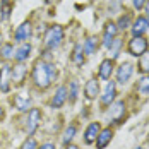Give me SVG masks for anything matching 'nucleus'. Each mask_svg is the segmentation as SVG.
I'll list each match as a JSON object with an SVG mask.
<instances>
[{
  "mask_svg": "<svg viewBox=\"0 0 149 149\" xmlns=\"http://www.w3.org/2000/svg\"><path fill=\"white\" fill-rule=\"evenodd\" d=\"M57 77V69L53 63H46L43 60L36 62L33 67V82L36 88L40 89H46L50 88V84L55 81Z\"/></svg>",
  "mask_w": 149,
  "mask_h": 149,
  "instance_id": "f257e3e1",
  "label": "nucleus"
},
{
  "mask_svg": "<svg viewBox=\"0 0 149 149\" xmlns=\"http://www.w3.org/2000/svg\"><path fill=\"white\" fill-rule=\"evenodd\" d=\"M62 40H63V28L55 24V26H50L45 33V46L50 50H55L62 45Z\"/></svg>",
  "mask_w": 149,
  "mask_h": 149,
  "instance_id": "f03ea898",
  "label": "nucleus"
},
{
  "mask_svg": "<svg viewBox=\"0 0 149 149\" xmlns=\"http://www.w3.org/2000/svg\"><path fill=\"white\" fill-rule=\"evenodd\" d=\"M148 52V41L146 38L142 36H134L130 41H129V53L132 57H141L142 53Z\"/></svg>",
  "mask_w": 149,
  "mask_h": 149,
  "instance_id": "7ed1b4c3",
  "label": "nucleus"
},
{
  "mask_svg": "<svg viewBox=\"0 0 149 149\" xmlns=\"http://www.w3.org/2000/svg\"><path fill=\"white\" fill-rule=\"evenodd\" d=\"M40 122H41V111L38 108H31L29 113H28V120H26V132H28V135H33L36 132Z\"/></svg>",
  "mask_w": 149,
  "mask_h": 149,
  "instance_id": "20e7f679",
  "label": "nucleus"
},
{
  "mask_svg": "<svg viewBox=\"0 0 149 149\" xmlns=\"http://www.w3.org/2000/svg\"><path fill=\"white\" fill-rule=\"evenodd\" d=\"M106 115L113 123H120V120L125 115V103L123 101H115L113 104H110V110H108Z\"/></svg>",
  "mask_w": 149,
  "mask_h": 149,
  "instance_id": "39448f33",
  "label": "nucleus"
},
{
  "mask_svg": "<svg viewBox=\"0 0 149 149\" xmlns=\"http://www.w3.org/2000/svg\"><path fill=\"white\" fill-rule=\"evenodd\" d=\"M132 74H134V65L130 62H123L118 67V70H117V81L120 84H127L130 81Z\"/></svg>",
  "mask_w": 149,
  "mask_h": 149,
  "instance_id": "423d86ee",
  "label": "nucleus"
},
{
  "mask_svg": "<svg viewBox=\"0 0 149 149\" xmlns=\"http://www.w3.org/2000/svg\"><path fill=\"white\" fill-rule=\"evenodd\" d=\"M117 24H113V22H106L104 24V29H103V45L106 48H110V45L113 43V40L117 38Z\"/></svg>",
  "mask_w": 149,
  "mask_h": 149,
  "instance_id": "0eeeda50",
  "label": "nucleus"
},
{
  "mask_svg": "<svg viewBox=\"0 0 149 149\" xmlns=\"http://www.w3.org/2000/svg\"><path fill=\"white\" fill-rule=\"evenodd\" d=\"M115 94H117V86H115V82H113V81H108L106 86H104V89H103V94H101V103H103V106L111 104V101L115 100Z\"/></svg>",
  "mask_w": 149,
  "mask_h": 149,
  "instance_id": "6e6552de",
  "label": "nucleus"
},
{
  "mask_svg": "<svg viewBox=\"0 0 149 149\" xmlns=\"http://www.w3.org/2000/svg\"><path fill=\"white\" fill-rule=\"evenodd\" d=\"M31 36V22H22L14 33V41L15 43H22Z\"/></svg>",
  "mask_w": 149,
  "mask_h": 149,
  "instance_id": "1a4fd4ad",
  "label": "nucleus"
},
{
  "mask_svg": "<svg viewBox=\"0 0 149 149\" xmlns=\"http://www.w3.org/2000/svg\"><path fill=\"white\" fill-rule=\"evenodd\" d=\"M111 139H113V130H111V129H103V130H100V134L96 137V148L104 149L110 144Z\"/></svg>",
  "mask_w": 149,
  "mask_h": 149,
  "instance_id": "9d476101",
  "label": "nucleus"
},
{
  "mask_svg": "<svg viewBox=\"0 0 149 149\" xmlns=\"http://www.w3.org/2000/svg\"><path fill=\"white\" fill-rule=\"evenodd\" d=\"M100 130H101V127H100L98 122L89 123L88 129H86V132H84V142H86V144H93V142L96 141L98 134H100Z\"/></svg>",
  "mask_w": 149,
  "mask_h": 149,
  "instance_id": "9b49d317",
  "label": "nucleus"
},
{
  "mask_svg": "<svg viewBox=\"0 0 149 149\" xmlns=\"http://www.w3.org/2000/svg\"><path fill=\"white\" fill-rule=\"evenodd\" d=\"M67 101V88L65 86H60L58 89L55 91V96H53V100H52V108H62L63 103Z\"/></svg>",
  "mask_w": 149,
  "mask_h": 149,
  "instance_id": "f8f14e48",
  "label": "nucleus"
},
{
  "mask_svg": "<svg viewBox=\"0 0 149 149\" xmlns=\"http://www.w3.org/2000/svg\"><path fill=\"white\" fill-rule=\"evenodd\" d=\"M10 81H12V77H10V69L5 65V67L0 70V91H2V93H9V89H10Z\"/></svg>",
  "mask_w": 149,
  "mask_h": 149,
  "instance_id": "ddd939ff",
  "label": "nucleus"
},
{
  "mask_svg": "<svg viewBox=\"0 0 149 149\" xmlns=\"http://www.w3.org/2000/svg\"><path fill=\"white\" fill-rule=\"evenodd\" d=\"M149 29V21L146 17H137L134 24H132V34L134 36H142Z\"/></svg>",
  "mask_w": 149,
  "mask_h": 149,
  "instance_id": "4468645a",
  "label": "nucleus"
},
{
  "mask_svg": "<svg viewBox=\"0 0 149 149\" xmlns=\"http://www.w3.org/2000/svg\"><path fill=\"white\" fill-rule=\"evenodd\" d=\"M98 93H100V84H98V81H96V79H89V81L86 82V86H84V94H86V98H88V100H94V98L98 96Z\"/></svg>",
  "mask_w": 149,
  "mask_h": 149,
  "instance_id": "2eb2a0df",
  "label": "nucleus"
},
{
  "mask_svg": "<svg viewBox=\"0 0 149 149\" xmlns=\"http://www.w3.org/2000/svg\"><path fill=\"white\" fill-rule=\"evenodd\" d=\"M111 72H113V60L111 58L103 60L101 65H100V79H103V81H110Z\"/></svg>",
  "mask_w": 149,
  "mask_h": 149,
  "instance_id": "dca6fc26",
  "label": "nucleus"
},
{
  "mask_svg": "<svg viewBox=\"0 0 149 149\" xmlns=\"http://www.w3.org/2000/svg\"><path fill=\"white\" fill-rule=\"evenodd\" d=\"M26 72H28V69L21 63V65H15L14 69L10 70V77H12V82H15V84H21L22 81H24V75H26Z\"/></svg>",
  "mask_w": 149,
  "mask_h": 149,
  "instance_id": "f3484780",
  "label": "nucleus"
},
{
  "mask_svg": "<svg viewBox=\"0 0 149 149\" xmlns=\"http://www.w3.org/2000/svg\"><path fill=\"white\" fill-rule=\"evenodd\" d=\"M31 55V45L29 43H24V45H21L19 48H17V52L14 53V58L17 60V62H24V60H28Z\"/></svg>",
  "mask_w": 149,
  "mask_h": 149,
  "instance_id": "a211bd4d",
  "label": "nucleus"
},
{
  "mask_svg": "<svg viewBox=\"0 0 149 149\" xmlns=\"http://www.w3.org/2000/svg\"><path fill=\"white\" fill-rule=\"evenodd\" d=\"M31 104V98L29 96H24V94H15L14 98V106L19 111H26Z\"/></svg>",
  "mask_w": 149,
  "mask_h": 149,
  "instance_id": "6ab92c4d",
  "label": "nucleus"
},
{
  "mask_svg": "<svg viewBox=\"0 0 149 149\" xmlns=\"http://www.w3.org/2000/svg\"><path fill=\"white\" fill-rule=\"evenodd\" d=\"M96 48H98V40H96V38H93V36L88 38V40L84 41V46H82L84 53H88V55H93Z\"/></svg>",
  "mask_w": 149,
  "mask_h": 149,
  "instance_id": "aec40b11",
  "label": "nucleus"
},
{
  "mask_svg": "<svg viewBox=\"0 0 149 149\" xmlns=\"http://www.w3.org/2000/svg\"><path fill=\"white\" fill-rule=\"evenodd\" d=\"M82 45H75L74 46V53H72V60L75 62V65H82L84 63V55H82Z\"/></svg>",
  "mask_w": 149,
  "mask_h": 149,
  "instance_id": "412c9836",
  "label": "nucleus"
},
{
  "mask_svg": "<svg viewBox=\"0 0 149 149\" xmlns=\"http://www.w3.org/2000/svg\"><path fill=\"white\" fill-rule=\"evenodd\" d=\"M120 48H122V40H118V38H115L113 40V43L110 45V53H111V60H115L117 57L120 55Z\"/></svg>",
  "mask_w": 149,
  "mask_h": 149,
  "instance_id": "4be33fe9",
  "label": "nucleus"
},
{
  "mask_svg": "<svg viewBox=\"0 0 149 149\" xmlns=\"http://www.w3.org/2000/svg\"><path fill=\"white\" fill-rule=\"evenodd\" d=\"M139 70H141L142 74L149 72V50L146 52V53H142V55H141V62H139Z\"/></svg>",
  "mask_w": 149,
  "mask_h": 149,
  "instance_id": "5701e85b",
  "label": "nucleus"
},
{
  "mask_svg": "<svg viewBox=\"0 0 149 149\" xmlns=\"http://www.w3.org/2000/svg\"><path fill=\"white\" fill-rule=\"evenodd\" d=\"M137 91L142 93V94H149V75H144L139 84H137Z\"/></svg>",
  "mask_w": 149,
  "mask_h": 149,
  "instance_id": "b1692460",
  "label": "nucleus"
},
{
  "mask_svg": "<svg viewBox=\"0 0 149 149\" xmlns=\"http://www.w3.org/2000/svg\"><path fill=\"white\" fill-rule=\"evenodd\" d=\"M75 137V125H69L67 129H65V132H63V144H69L72 139Z\"/></svg>",
  "mask_w": 149,
  "mask_h": 149,
  "instance_id": "393cba45",
  "label": "nucleus"
},
{
  "mask_svg": "<svg viewBox=\"0 0 149 149\" xmlns=\"http://www.w3.org/2000/svg\"><path fill=\"white\" fill-rule=\"evenodd\" d=\"M130 21H132V15L129 14V12H125L123 15H120V19H118V29H127V28L130 26Z\"/></svg>",
  "mask_w": 149,
  "mask_h": 149,
  "instance_id": "a878e982",
  "label": "nucleus"
},
{
  "mask_svg": "<svg viewBox=\"0 0 149 149\" xmlns=\"http://www.w3.org/2000/svg\"><path fill=\"white\" fill-rule=\"evenodd\" d=\"M12 52H14L12 45H9V43H7V45L2 46V50H0V55H2V58H3V60H10L12 57H14V53H12Z\"/></svg>",
  "mask_w": 149,
  "mask_h": 149,
  "instance_id": "bb28decb",
  "label": "nucleus"
},
{
  "mask_svg": "<svg viewBox=\"0 0 149 149\" xmlns=\"http://www.w3.org/2000/svg\"><path fill=\"white\" fill-rule=\"evenodd\" d=\"M9 14H10V3H9V0H3V3H2V19L3 21L9 19Z\"/></svg>",
  "mask_w": 149,
  "mask_h": 149,
  "instance_id": "cd10ccee",
  "label": "nucleus"
},
{
  "mask_svg": "<svg viewBox=\"0 0 149 149\" xmlns=\"http://www.w3.org/2000/svg\"><path fill=\"white\" fill-rule=\"evenodd\" d=\"M69 94H70V101H75V100H77V81H72V82H70Z\"/></svg>",
  "mask_w": 149,
  "mask_h": 149,
  "instance_id": "c85d7f7f",
  "label": "nucleus"
},
{
  "mask_svg": "<svg viewBox=\"0 0 149 149\" xmlns=\"http://www.w3.org/2000/svg\"><path fill=\"white\" fill-rule=\"evenodd\" d=\"M21 149H38V146H36V141L33 139V137H29L22 146H21Z\"/></svg>",
  "mask_w": 149,
  "mask_h": 149,
  "instance_id": "c756f323",
  "label": "nucleus"
},
{
  "mask_svg": "<svg viewBox=\"0 0 149 149\" xmlns=\"http://www.w3.org/2000/svg\"><path fill=\"white\" fill-rule=\"evenodd\" d=\"M132 3H134V7L137 10H141V9L146 5V0H132Z\"/></svg>",
  "mask_w": 149,
  "mask_h": 149,
  "instance_id": "7c9ffc66",
  "label": "nucleus"
},
{
  "mask_svg": "<svg viewBox=\"0 0 149 149\" xmlns=\"http://www.w3.org/2000/svg\"><path fill=\"white\" fill-rule=\"evenodd\" d=\"M38 149H55V144H52V142H45V144H41V148Z\"/></svg>",
  "mask_w": 149,
  "mask_h": 149,
  "instance_id": "2f4dec72",
  "label": "nucleus"
},
{
  "mask_svg": "<svg viewBox=\"0 0 149 149\" xmlns=\"http://www.w3.org/2000/svg\"><path fill=\"white\" fill-rule=\"evenodd\" d=\"M144 7H146V19L149 21V2H146V5H144Z\"/></svg>",
  "mask_w": 149,
  "mask_h": 149,
  "instance_id": "473e14b6",
  "label": "nucleus"
},
{
  "mask_svg": "<svg viewBox=\"0 0 149 149\" xmlns=\"http://www.w3.org/2000/svg\"><path fill=\"white\" fill-rule=\"evenodd\" d=\"M3 117V110H2V106H0V118Z\"/></svg>",
  "mask_w": 149,
  "mask_h": 149,
  "instance_id": "72a5a7b5",
  "label": "nucleus"
},
{
  "mask_svg": "<svg viewBox=\"0 0 149 149\" xmlns=\"http://www.w3.org/2000/svg\"><path fill=\"white\" fill-rule=\"evenodd\" d=\"M67 149H77V148H75V146H70V144H69V148H67Z\"/></svg>",
  "mask_w": 149,
  "mask_h": 149,
  "instance_id": "f704fd0d",
  "label": "nucleus"
},
{
  "mask_svg": "<svg viewBox=\"0 0 149 149\" xmlns=\"http://www.w3.org/2000/svg\"><path fill=\"white\" fill-rule=\"evenodd\" d=\"M0 50H2V34H0Z\"/></svg>",
  "mask_w": 149,
  "mask_h": 149,
  "instance_id": "c9c22d12",
  "label": "nucleus"
},
{
  "mask_svg": "<svg viewBox=\"0 0 149 149\" xmlns=\"http://www.w3.org/2000/svg\"><path fill=\"white\" fill-rule=\"evenodd\" d=\"M48 2H50V0H48Z\"/></svg>",
  "mask_w": 149,
  "mask_h": 149,
  "instance_id": "e433bc0d",
  "label": "nucleus"
}]
</instances>
